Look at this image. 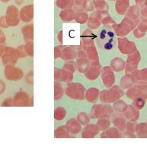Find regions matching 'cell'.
I'll return each instance as SVG.
<instances>
[{
	"label": "cell",
	"instance_id": "1",
	"mask_svg": "<svg viewBox=\"0 0 147 146\" xmlns=\"http://www.w3.org/2000/svg\"><path fill=\"white\" fill-rule=\"evenodd\" d=\"M96 39L98 46L103 50H110L115 45V35L110 26H106L101 28L98 32Z\"/></svg>",
	"mask_w": 147,
	"mask_h": 146
},
{
	"label": "cell",
	"instance_id": "2",
	"mask_svg": "<svg viewBox=\"0 0 147 146\" xmlns=\"http://www.w3.org/2000/svg\"><path fill=\"white\" fill-rule=\"evenodd\" d=\"M18 9L13 5L9 6L7 9V14L5 16L7 24L8 26H17L18 24Z\"/></svg>",
	"mask_w": 147,
	"mask_h": 146
},
{
	"label": "cell",
	"instance_id": "3",
	"mask_svg": "<svg viewBox=\"0 0 147 146\" xmlns=\"http://www.w3.org/2000/svg\"><path fill=\"white\" fill-rule=\"evenodd\" d=\"M2 62L5 65L14 64L17 61V56H16L14 50L9 47H7L5 49V53H4L3 55L2 56Z\"/></svg>",
	"mask_w": 147,
	"mask_h": 146
},
{
	"label": "cell",
	"instance_id": "4",
	"mask_svg": "<svg viewBox=\"0 0 147 146\" xmlns=\"http://www.w3.org/2000/svg\"><path fill=\"white\" fill-rule=\"evenodd\" d=\"M17 69L12 65H7L5 68V76L8 79H15L17 77Z\"/></svg>",
	"mask_w": 147,
	"mask_h": 146
},
{
	"label": "cell",
	"instance_id": "5",
	"mask_svg": "<svg viewBox=\"0 0 147 146\" xmlns=\"http://www.w3.org/2000/svg\"><path fill=\"white\" fill-rule=\"evenodd\" d=\"M0 26L2 27V28H7V27L9 26L7 24L5 16H2V17H0Z\"/></svg>",
	"mask_w": 147,
	"mask_h": 146
},
{
	"label": "cell",
	"instance_id": "6",
	"mask_svg": "<svg viewBox=\"0 0 147 146\" xmlns=\"http://www.w3.org/2000/svg\"><path fill=\"white\" fill-rule=\"evenodd\" d=\"M5 34H4L2 32V31L0 30V43H3V42H5Z\"/></svg>",
	"mask_w": 147,
	"mask_h": 146
},
{
	"label": "cell",
	"instance_id": "7",
	"mask_svg": "<svg viewBox=\"0 0 147 146\" xmlns=\"http://www.w3.org/2000/svg\"><path fill=\"white\" fill-rule=\"evenodd\" d=\"M5 47L4 45L0 44V57H2L4 54V52H5Z\"/></svg>",
	"mask_w": 147,
	"mask_h": 146
},
{
	"label": "cell",
	"instance_id": "8",
	"mask_svg": "<svg viewBox=\"0 0 147 146\" xmlns=\"http://www.w3.org/2000/svg\"><path fill=\"white\" fill-rule=\"evenodd\" d=\"M5 90V84L2 81H0V94Z\"/></svg>",
	"mask_w": 147,
	"mask_h": 146
},
{
	"label": "cell",
	"instance_id": "9",
	"mask_svg": "<svg viewBox=\"0 0 147 146\" xmlns=\"http://www.w3.org/2000/svg\"><path fill=\"white\" fill-rule=\"evenodd\" d=\"M15 2H16L18 5H20L21 3H23L24 0H15Z\"/></svg>",
	"mask_w": 147,
	"mask_h": 146
},
{
	"label": "cell",
	"instance_id": "10",
	"mask_svg": "<svg viewBox=\"0 0 147 146\" xmlns=\"http://www.w3.org/2000/svg\"><path fill=\"white\" fill-rule=\"evenodd\" d=\"M1 1L3 2H9V0H1Z\"/></svg>",
	"mask_w": 147,
	"mask_h": 146
}]
</instances>
